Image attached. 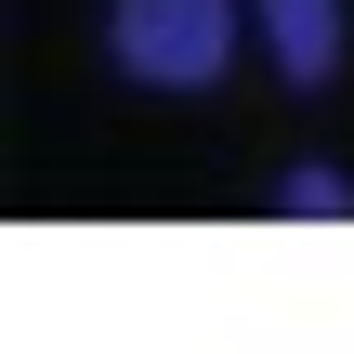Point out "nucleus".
Returning a JSON list of instances; mask_svg holds the SVG:
<instances>
[{
  "mask_svg": "<svg viewBox=\"0 0 354 354\" xmlns=\"http://www.w3.org/2000/svg\"><path fill=\"white\" fill-rule=\"evenodd\" d=\"M105 53L145 92H210L223 53H236V0H118L105 13Z\"/></svg>",
  "mask_w": 354,
  "mask_h": 354,
  "instance_id": "nucleus-1",
  "label": "nucleus"
},
{
  "mask_svg": "<svg viewBox=\"0 0 354 354\" xmlns=\"http://www.w3.org/2000/svg\"><path fill=\"white\" fill-rule=\"evenodd\" d=\"M276 210H289V223H342L354 184H342V171H289V184H276Z\"/></svg>",
  "mask_w": 354,
  "mask_h": 354,
  "instance_id": "nucleus-3",
  "label": "nucleus"
},
{
  "mask_svg": "<svg viewBox=\"0 0 354 354\" xmlns=\"http://www.w3.org/2000/svg\"><path fill=\"white\" fill-rule=\"evenodd\" d=\"M263 26H276V66H289L302 92L342 66V0H263Z\"/></svg>",
  "mask_w": 354,
  "mask_h": 354,
  "instance_id": "nucleus-2",
  "label": "nucleus"
}]
</instances>
